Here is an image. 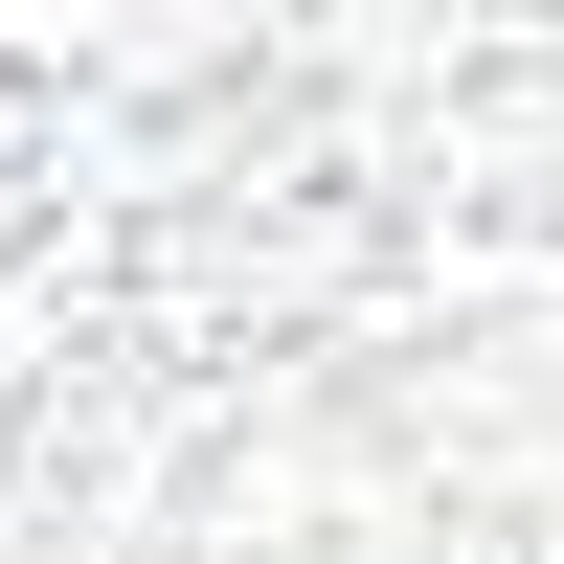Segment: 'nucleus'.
<instances>
[{
  "instance_id": "f257e3e1",
  "label": "nucleus",
  "mask_w": 564,
  "mask_h": 564,
  "mask_svg": "<svg viewBox=\"0 0 564 564\" xmlns=\"http://www.w3.org/2000/svg\"><path fill=\"white\" fill-rule=\"evenodd\" d=\"M113 564H520V542H452V520H316V542H271V520H226V497H181L159 542H113ZM564 564V542H542Z\"/></svg>"
}]
</instances>
